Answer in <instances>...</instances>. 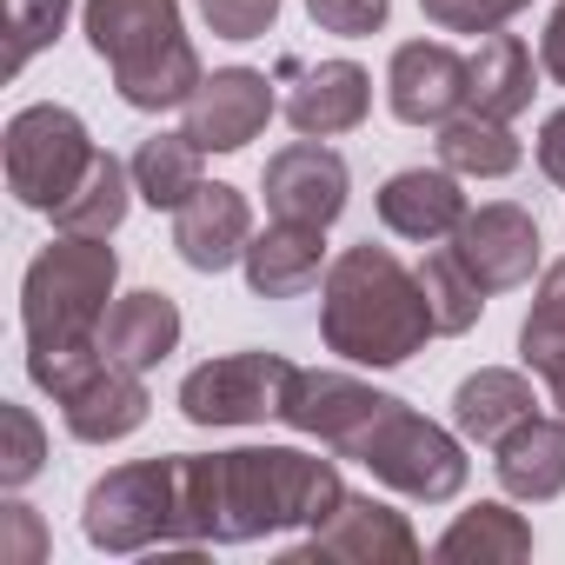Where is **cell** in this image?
I'll use <instances>...</instances> for the list:
<instances>
[{"instance_id":"cell-8","label":"cell","mask_w":565,"mask_h":565,"mask_svg":"<svg viewBox=\"0 0 565 565\" xmlns=\"http://www.w3.org/2000/svg\"><path fill=\"white\" fill-rule=\"evenodd\" d=\"M294 360L287 353H220L180 380V419L186 426H259L279 419Z\"/></svg>"},{"instance_id":"cell-17","label":"cell","mask_w":565,"mask_h":565,"mask_svg":"<svg viewBox=\"0 0 565 565\" xmlns=\"http://www.w3.org/2000/svg\"><path fill=\"white\" fill-rule=\"evenodd\" d=\"M466 213H472V206H466L452 167H399V173L380 186V226H386L393 239H413V246L452 239Z\"/></svg>"},{"instance_id":"cell-12","label":"cell","mask_w":565,"mask_h":565,"mask_svg":"<svg viewBox=\"0 0 565 565\" xmlns=\"http://www.w3.org/2000/svg\"><path fill=\"white\" fill-rule=\"evenodd\" d=\"M539 220L519 206V200H486L459 220L452 233V253L466 259V273L479 279L486 294H512L539 273Z\"/></svg>"},{"instance_id":"cell-22","label":"cell","mask_w":565,"mask_h":565,"mask_svg":"<svg viewBox=\"0 0 565 565\" xmlns=\"http://www.w3.org/2000/svg\"><path fill=\"white\" fill-rule=\"evenodd\" d=\"M100 347L120 360V366H140V373H153L173 347H180V307L167 300V294H120L114 300V313H107V327H100Z\"/></svg>"},{"instance_id":"cell-32","label":"cell","mask_w":565,"mask_h":565,"mask_svg":"<svg viewBox=\"0 0 565 565\" xmlns=\"http://www.w3.org/2000/svg\"><path fill=\"white\" fill-rule=\"evenodd\" d=\"M532 0H419V14L439 28V34H499L512 14H525Z\"/></svg>"},{"instance_id":"cell-11","label":"cell","mask_w":565,"mask_h":565,"mask_svg":"<svg viewBox=\"0 0 565 565\" xmlns=\"http://www.w3.org/2000/svg\"><path fill=\"white\" fill-rule=\"evenodd\" d=\"M386 399H393V393H380V386H366V380H353V373L294 366L287 399H279V419H287L294 433H307V439H320L327 452H347V446L373 426V413H380Z\"/></svg>"},{"instance_id":"cell-6","label":"cell","mask_w":565,"mask_h":565,"mask_svg":"<svg viewBox=\"0 0 565 565\" xmlns=\"http://www.w3.org/2000/svg\"><path fill=\"white\" fill-rule=\"evenodd\" d=\"M81 532L94 552L120 558L147 545H180V452L100 472L81 499Z\"/></svg>"},{"instance_id":"cell-36","label":"cell","mask_w":565,"mask_h":565,"mask_svg":"<svg viewBox=\"0 0 565 565\" xmlns=\"http://www.w3.org/2000/svg\"><path fill=\"white\" fill-rule=\"evenodd\" d=\"M539 173L565 186V107L545 114V127H539Z\"/></svg>"},{"instance_id":"cell-37","label":"cell","mask_w":565,"mask_h":565,"mask_svg":"<svg viewBox=\"0 0 565 565\" xmlns=\"http://www.w3.org/2000/svg\"><path fill=\"white\" fill-rule=\"evenodd\" d=\"M539 67L565 87V0L552 8V21H545V34H539Z\"/></svg>"},{"instance_id":"cell-21","label":"cell","mask_w":565,"mask_h":565,"mask_svg":"<svg viewBox=\"0 0 565 565\" xmlns=\"http://www.w3.org/2000/svg\"><path fill=\"white\" fill-rule=\"evenodd\" d=\"M532 413H539V399H532V380L519 366H479L452 386V426L472 446H499Z\"/></svg>"},{"instance_id":"cell-23","label":"cell","mask_w":565,"mask_h":565,"mask_svg":"<svg viewBox=\"0 0 565 565\" xmlns=\"http://www.w3.org/2000/svg\"><path fill=\"white\" fill-rule=\"evenodd\" d=\"M439 140V167H452L459 180H505V173H519V160H525V147H519V134H512V120H492V114H479V107H466V114H452L446 127H433Z\"/></svg>"},{"instance_id":"cell-5","label":"cell","mask_w":565,"mask_h":565,"mask_svg":"<svg viewBox=\"0 0 565 565\" xmlns=\"http://www.w3.org/2000/svg\"><path fill=\"white\" fill-rule=\"evenodd\" d=\"M340 459H360L386 492L419 499V505H446V499H459L466 479H472V459H466L459 433L433 426V419L413 413L406 399H386V406L373 413V426H366Z\"/></svg>"},{"instance_id":"cell-28","label":"cell","mask_w":565,"mask_h":565,"mask_svg":"<svg viewBox=\"0 0 565 565\" xmlns=\"http://www.w3.org/2000/svg\"><path fill=\"white\" fill-rule=\"evenodd\" d=\"M419 287H426V307H433V327H439V340H459V333H472L479 327V313H486V287L466 273V259L452 253V246H433L426 259H419Z\"/></svg>"},{"instance_id":"cell-9","label":"cell","mask_w":565,"mask_h":565,"mask_svg":"<svg viewBox=\"0 0 565 565\" xmlns=\"http://www.w3.org/2000/svg\"><path fill=\"white\" fill-rule=\"evenodd\" d=\"M287 558H294V565H313V558H340V565H413V558H419V532H413L406 512H393L386 499L347 492Z\"/></svg>"},{"instance_id":"cell-29","label":"cell","mask_w":565,"mask_h":565,"mask_svg":"<svg viewBox=\"0 0 565 565\" xmlns=\"http://www.w3.org/2000/svg\"><path fill=\"white\" fill-rule=\"evenodd\" d=\"M519 360H525V373H539V380H558V373H565V259H552L545 279H539L532 313H525V327H519Z\"/></svg>"},{"instance_id":"cell-10","label":"cell","mask_w":565,"mask_h":565,"mask_svg":"<svg viewBox=\"0 0 565 565\" xmlns=\"http://www.w3.org/2000/svg\"><path fill=\"white\" fill-rule=\"evenodd\" d=\"M386 107L406 127H446L472 107V67L446 41H399L386 61Z\"/></svg>"},{"instance_id":"cell-13","label":"cell","mask_w":565,"mask_h":565,"mask_svg":"<svg viewBox=\"0 0 565 565\" xmlns=\"http://www.w3.org/2000/svg\"><path fill=\"white\" fill-rule=\"evenodd\" d=\"M180 134L200 147V153H239L266 134L273 120V81L259 67H213L200 81V94L180 107Z\"/></svg>"},{"instance_id":"cell-15","label":"cell","mask_w":565,"mask_h":565,"mask_svg":"<svg viewBox=\"0 0 565 565\" xmlns=\"http://www.w3.org/2000/svg\"><path fill=\"white\" fill-rule=\"evenodd\" d=\"M279 74L300 81L287 94V120H294L300 140H333V134L366 127V114H373V74L360 61H320V67L287 61Z\"/></svg>"},{"instance_id":"cell-16","label":"cell","mask_w":565,"mask_h":565,"mask_svg":"<svg viewBox=\"0 0 565 565\" xmlns=\"http://www.w3.org/2000/svg\"><path fill=\"white\" fill-rule=\"evenodd\" d=\"M147 413H153L147 373H140V366H120L114 353H107V360H100L67 399H61V419H67V433H74L81 446H114V439L140 433Z\"/></svg>"},{"instance_id":"cell-33","label":"cell","mask_w":565,"mask_h":565,"mask_svg":"<svg viewBox=\"0 0 565 565\" xmlns=\"http://www.w3.org/2000/svg\"><path fill=\"white\" fill-rule=\"evenodd\" d=\"M307 14H313V28H327L340 41H366V34L386 28L393 0H307Z\"/></svg>"},{"instance_id":"cell-35","label":"cell","mask_w":565,"mask_h":565,"mask_svg":"<svg viewBox=\"0 0 565 565\" xmlns=\"http://www.w3.org/2000/svg\"><path fill=\"white\" fill-rule=\"evenodd\" d=\"M0 525H8V539H0V552H8V558H28L34 565L47 552V532H41V512L34 505H21V499L0 505Z\"/></svg>"},{"instance_id":"cell-2","label":"cell","mask_w":565,"mask_h":565,"mask_svg":"<svg viewBox=\"0 0 565 565\" xmlns=\"http://www.w3.org/2000/svg\"><path fill=\"white\" fill-rule=\"evenodd\" d=\"M320 340L327 353L353 360V366H406L413 353H426V340H439L419 266H406L393 246H347L327 279H320Z\"/></svg>"},{"instance_id":"cell-31","label":"cell","mask_w":565,"mask_h":565,"mask_svg":"<svg viewBox=\"0 0 565 565\" xmlns=\"http://www.w3.org/2000/svg\"><path fill=\"white\" fill-rule=\"evenodd\" d=\"M0 433H8V446H0V486L8 492H21L41 466H47V433H41V419L28 413V406H0Z\"/></svg>"},{"instance_id":"cell-25","label":"cell","mask_w":565,"mask_h":565,"mask_svg":"<svg viewBox=\"0 0 565 565\" xmlns=\"http://www.w3.org/2000/svg\"><path fill=\"white\" fill-rule=\"evenodd\" d=\"M200 147L186 140V134H153V140H140L134 147V193L153 206V213H180L200 186H206V173H200Z\"/></svg>"},{"instance_id":"cell-38","label":"cell","mask_w":565,"mask_h":565,"mask_svg":"<svg viewBox=\"0 0 565 565\" xmlns=\"http://www.w3.org/2000/svg\"><path fill=\"white\" fill-rule=\"evenodd\" d=\"M545 393H552V406L565 413V373H558V380H545Z\"/></svg>"},{"instance_id":"cell-26","label":"cell","mask_w":565,"mask_h":565,"mask_svg":"<svg viewBox=\"0 0 565 565\" xmlns=\"http://www.w3.org/2000/svg\"><path fill=\"white\" fill-rule=\"evenodd\" d=\"M127 206H134V167H120L107 147L94 153V167H87V180L47 213L61 233H94V239H114L120 233V220H127Z\"/></svg>"},{"instance_id":"cell-14","label":"cell","mask_w":565,"mask_h":565,"mask_svg":"<svg viewBox=\"0 0 565 565\" xmlns=\"http://www.w3.org/2000/svg\"><path fill=\"white\" fill-rule=\"evenodd\" d=\"M259 193H266V213H273V220L333 226V220L347 213L353 173H347V160H340L327 140H294V147H279V153L266 160Z\"/></svg>"},{"instance_id":"cell-20","label":"cell","mask_w":565,"mask_h":565,"mask_svg":"<svg viewBox=\"0 0 565 565\" xmlns=\"http://www.w3.org/2000/svg\"><path fill=\"white\" fill-rule=\"evenodd\" d=\"M492 472H499V492L519 499V505H545L565 492V413H532L519 419L499 446H492Z\"/></svg>"},{"instance_id":"cell-19","label":"cell","mask_w":565,"mask_h":565,"mask_svg":"<svg viewBox=\"0 0 565 565\" xmlns=\"http://www.w3.org/2000/svg\"><path fill=\"white\" fill-rule=\"evenodd\" d=\"M246 287L253 300H300L307 287L327 279V226H307V220H273L266 233L246 239Z\"/></svg>"},{"instance_id":"cell-30","label":"cell","mask_w":565,"mask_h":565,"mask_svg":"<svg viewBox=\"0 0 565 565\" xmlns=\"http://www.w3.org/2000/svg\"><path fill=\"white\" fill-rule=\"evenodd\" d=\"M67 14H74V0H8V67L21 74L41 47H54Z\"/></svg>"},{"instance_id":"cell-24","label":"cell","mask_w":565,"mask_h":565,"mask_svg":"<svg viewBox=\"0 0 565 565\" xmlns=\"http://www.w3.org/2000/svg\"><path fill=\"white\" fill-rule=\"evenodd\" d=\"M472 107L492 114V120H519L532 107V47L519 34H486L472 54Z\"/></svg>"},{"instance_id":"cell-34","label":"cell","mask_w":565,"mask_h":565,"mask_svg":"<svg viewBox=\"0 0 565 565\" xmlns=\"http://www.w3.org/2000/svg\"><path fill=\"white\" fill-rule=\"evenodd\" d=\"M200 21L220 41H259L279 21V0H200Z\"/></svg>"},{"instance_id":"cell-18","label":"cell","mask_w":565,"mask_h":565,"mask_svg":"<svg viewBox=\"0 0 565 565\" xmlns=\"http://www.w3.org/2000/svg\"><path fill=\"white\" fill-rule=\"evenodd\" d=\"M246 239H253V206L239 186L226 180H206L180 213H173V253L193 266V273H226L246 259Z\"/></svg>"},{"instance_id":"cell-3","label":"cell","mask_w":565,"mask_h":565,"mask_svg":"<svg viewBox=\"0 0 565 565\" xmlns=\"http://www.w3.org/2000/svg\"><path fill=\"white\" fill-rule=\"evenodd\" d=\"M81 28H87V47L107 61L114 94L134 114L186 107L206 81L193 41L180 28V0H87Z\"/></svg>"},{"instance_id":"cell-4","label":"cell","mask_w":565,"mask_h":565,"mask_svg":"<svg viewBox=\"0 0 565 565\" xmlns=\"http://www.w3.org/2000/svg\"><path fill=\"white\" fill-rule=\"evenodd\" d=\"M120 279V253L94 233H61L54 246L34 253L28 279H21V333L28 353H54V347H87L107 327V300Z\"/></svg>"},{"instance_id":"cell-7","label":"cell","mask_w":565,"mask_h":565,"mask_svg":"<svg viewBox=\"0 0 565 565\" xmlns=\"http://www.w3.org/2000/svg\"><path fill=\"white\" fill-rule=\"evenodd\" d=\"M94 134L74 107L61 100H34L8 120V193L28 213H54L94 167Z\"/></svg>"},{"instance_id":"cell-27","label":"cell","mask_w":565,"mask_h":565,"mask_svg":"<svg viewBox=\"0 0 565 565\" xmlns=\"http://www.w3.org/2000/svg\"><path fill=\"white\" fill-rule=\"evenodd\" d=\"M433 558H479V565H492V558H499V565H512V558H532V525H525L512 505L486 499V505L459 512V519L439 532Z\"/></svg>"},{"instance_id":"cell-1","label":"cell","mask_w":565,"mask_h":565,"mask_svg":"<svg viewBox=\"0 0 565 565\" xmlns=\"http://www.w3.org/2000/svg\"><path fill=\"white\" fill-rule=\"evenodd\" d=\"M347 499L340 452L239 446V452H180V552L193 545H253L294 525H320Z\"/></svg>"}]
</instances>
